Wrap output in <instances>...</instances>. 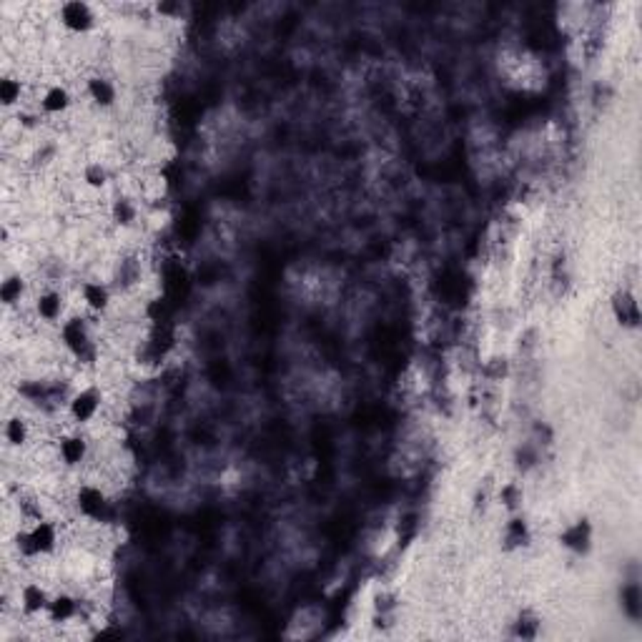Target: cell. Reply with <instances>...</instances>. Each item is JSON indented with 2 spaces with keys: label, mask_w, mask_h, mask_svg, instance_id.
I'll use <instances>...</instances> for the list:
<instances>
[{
  "label": "cell",
  "mask_w": 642,
  "mask_h": 642,
  "mask_svg": "<svg viewBox=\"0 0 642 642\" xmlns=\"http://www.w3.org/2000/svg\"><path fill=\"white\" fill-rule=\"evenodd\" d=\"M106 394L103 389L94 382H83L76 384L66 404V419L76 427L91 429L94 424H101L103 412H106Z\"/></svg>",
  "instance_id": "1"
},
{
  "label": "cell",
  "mask_w": 642,
  "mask_h": 642,
  "mask_svg": "<svg viewBox=\"0 0 642 642\" xmlns=\"http://www.w3.org/2000/svg\"><path fill=\"white\" fill-rule=\"evenodd\" d=\"M76 103V95L68 88L63 80H51L43 83L36 98V108L43 119H58V116H68V111Z\"/></svg>",
  "instance_id": "3"
},
{
  "label": "cell",
  "mask_w": 642,
  "mask_h": 642,
  "mask_svg": "<svg viewBox=\"0 0 642 642\" xmlns=\"http://www.w3.org/2000/svg\"><path fill=\"white\" fill-rule=\"evenodd\" d=\"M537 630H539V622L535 617L522 615L517 622H514V638H522V640H532L537 638Z\"/></svg>",
  "instance_id": "7"
},
{
  "label": "cell",
  "mask_w": 642,
  "mask_h": 642,
  "mask_svg": "<svg viewBox=\"0 0 642 642\" xmlns=\"http://www.w3.org/2000/svg\"><path fill=\"white\" fill-rule=\"evenodd\" d=\"M83 88H86V98H88L94 106L101 108V111L116 106V101H119V88H116V83L106 78V76H98V73L88 76Z\"/></svg>",
  "instance_id": "5"
},
{
  "label": "cell",
  "mask_w": 642,
  "mask_h": 642,
  "mask_svg": "<svg viewBox=\"0 0 642 642\" xmlns=\"http://www.w3.org/2000/svg\"><path fill=\"white\" fill-rule=\"evenodd\" d=\"M562 542L575 552H585L589 547V524L588 522H575L572 527L564 530Z\"/></svg>",
  "instance_id": "6"
},
{
  "label": "cell",
  "mask_w": 642,
  "mask_h": 642,
  "mask_svg": "<svg viewBox=\"0 0 642 642\" xmlns=\"http://www.w3.org/2000/svg\"><path fill=\"white\" fill-rule=\"evenodd\" d=\"M101 15L103 11L98 5L91 3H61L54 8V21L61 26V30H66L68 36H76V38H86L95 33L101 28Z\"/></svg>",
  "instance_id": "2"
},
{
  "label": "cell",
  "mask_w": 642,
  "mask_h": 642,
  "mask_svg": "<svg viewBox=\"0 0 642 642\" xmlns=\"http://www.w3.org/2000/svg\"><path fill=\"white\" fill-rule=\"evenodd\" d=\"M610 307H613V317H615V321L622 329H632L635 332L640 326V301H638V292L635 289H630V286L617 289Z\"/></svg>",
  "instance_id": "4"
}]
</instances>
